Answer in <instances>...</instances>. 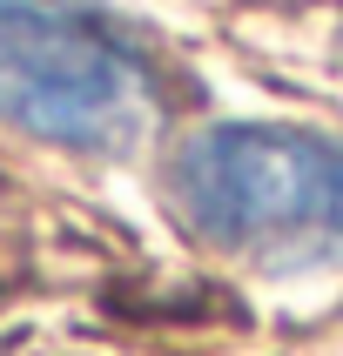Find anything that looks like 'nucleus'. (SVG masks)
Returning <instances> with one entry per match:
<instances>
[{
  "label": "nucleus",
  "mask_w": 343,
  "mask_h": 356,
  "mask_svg": "<svg viewBox=\"0 0 343 356\" xmlns=\"http://www.w3.org/2000/svg\"><path fill=\"white\" fill-rule=\"evenodd\" d=\"M0 121L74 155H128L161 128V74L81 0H0Z\"/></svg>",
  "instance_id": "obj_2"
},
{
  "label": "nucleus",
  "mask_w": 343,
  "mask_h": 356,
  "mask_svg": "<svg viewBox=\"0 0 343 356\" xmlns=\"http://www.w3.org/2000/svg\"><path fill=\"white\" fill-rule=\"evenodd\" d=\"M168 202L209 249L256 269H343V135L216 121L175 148Z\"/></svg>",
  "instance_id": "obj_1"
}]
</instances>
